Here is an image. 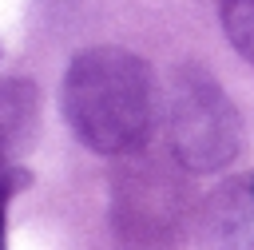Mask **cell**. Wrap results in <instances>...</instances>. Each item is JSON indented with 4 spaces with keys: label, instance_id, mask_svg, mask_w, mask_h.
Listing matches in <instances>:
<instances>
[{
    "label": "cell",
    "instance_id": "cell-3",
    "mask_svg": "<svg viewBox=\"0 0 254 250\" xmlns=\"http://www.w3.org/2000/svg\"><path fill=\"white\" fill-rule=\"evenodd\" d=\"M115 222L123 238L139 250H159L179 238L183 222V187L155 163L127 167L115 187Z\"/></svg>",
    "mask_w": 254,
    "mask_h": 250
},
{
    "label": "cell",
    "instance_id": "cell-5",
    "mask_svg": "<svg viewBox=\"0 0 254 250\" xmlns=\"http://www.w3.org/2000/svg\"><path fill=\"white\" fill-rule=\"evenodd\" d=\"M40 119V95L28 79H0V151L12 155L32 143Z\"/></svg>",
    "mask_w": 254,
    "mask_h": 250
},
{
    "label": "cell",
    "instance_id": "cell-2",
    "mask_svg": "<svg viewBox=\"0 0 254 250\" xmlns=\"http://www.w3.org/2000/svg\"><path fill=\"white\" fill-rule=\"evenodd\" d=\"M167 131L171 151L187 171H218L242 143V123L230 95L210 79V71L198 67L175 71L167 87Z\"/></svg>",
    "mask_w": 254,
    "mask_h": 250
},
{
    "label": "cell",
    "instance_id": "cell-1",
    "mask_svg": "<svg viewBox=\"0 0 254 250\" xmlns=\"http://www.w3.org/2000/svg\"><path fill=\"white\" fill-rule=\"evenodd\" d=\"M64 115L99 155H131L151 135V71L123 48H87L64 75Z\"/></svg>",
    "mask_w": 254,
    "mask_h": 250
},
{
    "label": "cell",
    "instance_id": "cell-6",
    "mask_svg": "<svg viewBox=\"0 0 254 250\" xmlns=\"http://www.w3.org/2000/svg\"><path fill=\"white\" fill-rule=\"evenodd\" d=\"M222 28L234 44L254 63V0H222Z\"/></svg>",
    "mask_w": 254,
    "mask_h": 250
},
{
    "label": "cell",
    "instance_id": "cell-4",
    "mask_svg": "<svg viewBox=\"0 0 254 250\" xmlns=\"http://www.w3.org/2000/svg\"><path fill=\"white\" fill-rule=\"evenodd\" d=\"M206 246L210 250H250L254 246V187L226 183L206 202Z\"/></svg>",
    "mask_w": 254,
    "mask_h": 250
},
{
    "label": "cell",
    "instance_id": "cell-8",
    "mask_svg": "<svg viewBox=\"0 0 254 250\" xmlns=\"http://www.w3.org/2000/svg\"><path fill=\"white\" fill-rule=\"evenodd\" d=\"M8 194H12V190H0V250H4V214H8Z\"/></svg>",
    "mask_w": 254,
    "mask_h": 250
},
{
    "label": "cell",
    "instance_id": "cell-7",
    "mask_svg": "<svg viewBox=\"0 0 254 250\" xmlns=\"http://www.w3.org/2000/svg\"><path fill=\"white\" fill-rule=\"evenodd\" d=\"M16 183H20V179H16V175H12V167H8V155H4V151H0V190H12V187H16Z\"/></svg>",
    "mask_w": 254,
    "mask_h": 250
}]
</instances>
